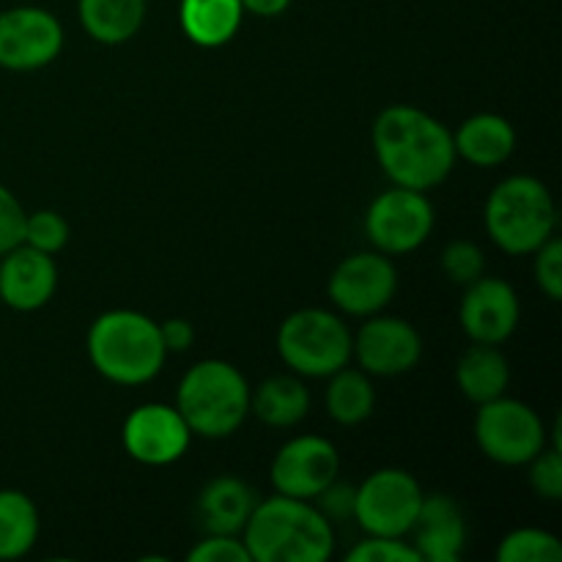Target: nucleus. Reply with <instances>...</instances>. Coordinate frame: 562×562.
I'll use <instances>...</instances> for the list:
<instances>
[{
  "mask_svg": "<svg viewBox=\"0 0 562 562\" xmlns=\"http://www.w3.org/2000/svg\"><path fill=\"white\" fill-rule=\"evenodd\" d=\"M373 154L395 187L431 192L453 173L456 146L448 124L415 104H390L371 130Z\"/></svg>",
  "mask_w": 562,
  "mask_h": 562,
  "instance_id": "f257e3e1",
  "label": "nucleus"
},
{
  "mask_svg": "<svg viewBox=\"0 0 562 562\" xmlns=\"http://www.w3.org/2000/svg\"><path fill=\"white\" fill-rule=\"evenodd\" d=\"M252 562H327L335 554V525L313 499H258L241 530Z\"/></svg>",
  "mask_w": 562,
  "mask_h": 562,
  "instance_id": "f03ea898",
  "label": "nucleus"
},
{
  "mask_svg": "<svg viewBox=\"0 0 562 562\" xmlns=\"http://www.w3.org/2000/svg\"><path fill=\"white\" fill-rule=\"evenodd\" d=\"M86 351L93 371L121 387L154 382L168 360L159 322L130 307L99 313L88 327Z\"/></svg>",
  "mask_w": 562,
  "mask_h": 562,
  "instance_id": "7ed1b4c3",
  "label": "nucleus"
},
{
  "mask_svg": "<svg viewBox=\"0 0 562 562\" xmlns=\"http://www.w3.org/2000/svg\"><path fill=\"white\" fill-rule=\"evenodd\" d=\"M252 387L245 373L228 360H201L190 366L176 390V409L192 437L228 439L250 415Z\"/></svg>",
  "mask_w": 562,
  "mask_h": 562,
  "instance_id": "20e7f679",
  "label": "nucleus"
},
{
  "mask_svg": "<svg viewBox=\"0 0 562 562\" xmlns=\"http://www.w3.org/2000/svg\"><path fill=\"white\" fill-rule=\"evenodd\" d=\"M486 234L505 256H532L558 234L552 190L538 176L514 173L499 181L483 206Z\"/></svg>",
  "mask_w": 562,
  "mask_h": 562,
  "instance_id": "39448f33",
  "label": "nucleus"
},
{
  "mask_svg": "<svg viewBox=\"0 0 562 562\" xmlns=\"http://www.w3.org/2000/svg\"><path fill=\"white\" fill-rule=\"evenodd\" d=\"M278 355L302 379H327L351 362V329L324 307H300L278 327Z\"/></svg>",
  "mask_w": 562,
  "mask_h": 562,
  "instance_id": "423d86ee",
  "label": "nucleus"
},
{
  "mask_svg": "<svg viewBox=\"0 0 562 562\" xmlns=\"http://www.w3.org/2000/svg\"><path fill=\"white\" fill-rule=\"evenodd\" d=\"M475 442L499 467H527L549 445L543 417L519 398L486 401L475 412Z\"/></svg>",
  "mask_w": 562,
  "mask_h": 562,
  "instance_id": "0eeeda50",
  "label": "nucleus"
},
{
  "mask_svg": "<svg viewBox=\"0 0 562 562\" xmlns=\"http://www.w3.org/2000/svg\"><path fill=\"white\" fill-rule=\"evenodd\" d=\"M362 223H366V236L373 250L390 258L409 256L420 250L434 234L437 212L428 192L393 184L373 198Z\"/></svg>",
  "mask_w": 562,
  "mask_h": 562,
  "instance_id": "6e6552de",
  "label": "nucleus"
},
{
  "mask_svg": "<svg viewBox=\"0 0 562 562\" xmlns=\"http://www.w3.org/2000/svg\"><path fill=\"white\" fill-rule=\"evenodd\" d=\"M423 497L426 492L409 470L384 467L371 472L357 486L355 521L366 536L406 538L415 525Z\"/></svg>",
  "mask_w": 562,
  "mask_h": 562,
  "instance_id": "1a4fd4ad",
  "label": "nucleus"
},
{
  "mask_svg": "<svg viewBox=\"0 0 562 562\" xmlns=\"http://www.w3.org/2000/svg\"><path fill=\"white\" fill-rule=\"evenodd\" d=\"M398 291V269L393 258L379 250H360L346 256L333 269L327 294L344 316L368 318L384 313Z\"/></svg>",
  "mask_w": 562,
  "mask_h": 562,
  "instance_id": "9d476101",
  "label": "nucleus"
},
{
  "mask_svg": "<svg viewBox=\"0 0 562 562\" xmlns=\"http://www.w3.org/2000/svg\"><path fill=\"white\" fill-rule=\"evenodd\" d=\"M64 49V25L42 5H14L0 11V69L38 71Z\"/></svg>",
  "mask_w": 562,
  "mask_h": 562,
  "instance_id": "9b49d317",
  "label": "nucleus"
},
{
  "mask_svg": "<svg viewBox=\"0 0 562 562\" xmlns=\"http://www.w3.org/2000/svg\"><path fill=\"white\" fill-rule=\"evenodd\" d=\"M126 456L143 467H170L190 450L192 431L181 412L170 404H140L126 415L121 426Z\"/></svg>",
  "mask_w": 562,
  "mask_h": 562,
  "instance_id": "f8f14e48",
  "label": "nucleus"
},
{
  "mask_svg": "<svg viewBox=\"0 0 562 562\" xmlns=\"http://www.w3.org/2000/svg\"><path fill=\"white\" fill-rule=\"evenodd\" d=\"M340 477V453L327 437L300 434L274 453L269 481L274 492L296 499H316Z\"/></svg>",
  "mask_w": 562,
  "mask_h": 562,
  "instance_id": "ddd939ff",
  "label": "nucleus"
},
{
  "mask_svg": "<svg viewBox=\"0 0 562 562\" xmlns=\"http://www.w3.org/2000/svg\"><path fill=\"white\" fill-rule=\"evenodd\" d=\"M351 357L368 376H404L423 360V338L401 316H368L351 335Z\"/></svg>",
  "mask_w": 562,
  "mask_h": 562,
  "instance_id": "4468645a",
  "label": "nucleus"
},
{
  "mask_svg": "<svg viewBox=\"0 0 562 562\" xmlns=\"http://www.w3.org/2000/svg\"><path fill=\"white\" fill-rule=\"evenodd\" d=\"M459 322L472 344H505L521 322L519 294L508 280L481 274L475 283L464 285Z\"/></svg>",
  "mask_w": 562,
  "mask_h": 562,
  "instance_id": "2eb2a0df",
  "label": "nucleus"
},
{
  "mask_svg": "<svg viewBox=\"0 0 562 562\" xmlns=\"http://www.w3.org/2000/svg\"><path fill=\"white\" fill-rule=\"evenodd\" d=\"M58 291V263L49 252L16 245L0 256V302L16 313H36Z\"/></svg>",
  "mask_w": 562,
  "mask_h": 562,
  "instance_id": "dca6fc26",
  "label": "nucleus"
},
{
  "mask_svg": "<svg viewBox=\"0 0 562 562\" xmlns=\"http://www.w3.org/2000/svg\"><path fill=\"white\" fill-rule=\"evenodd\" d=\"M409 536L420 562H461L470 538L464 508L450 494H426Z\"/></svg>",
  "mask_w": 562,
  "mask_h": 562,
  "instance_id": "f3484780",
  "label": "nucleus"
},
{
  "mask_svg": "<svg viewBox=\"0 0 562 562\" xmlns=\"http://www.w3.org/2000/svg\"><path fill=\"white\" fill-rule=\"evenodd\" d=\"M258 499L261 497H258L256 488L241 481L239 475H217L198 494V521H201L203 532L241 536Z\"/></svg>",
  "mask_w": 562,
  "mask_h": 562,
  "instance_id": "a211bd4d",
  "label": "nucleus"
},
{
  "mask_svg": "<svg viewBox=\"0 0 562 562\" xmlns=\"http://www.w3.org/2000/svg\"><path fill=\"white\" fill-rule=\"evenodd\" d=\"M516 130L505 115L499 113H475L459 124L453 132L456 157L475 168H499L508 162L516 151Z\"/></svg>",
  "mask_w": 562,
  "mask_h": 562,
  "instance_id": "6ab92c4d",
  "label": "nucleus"
},
{
  "mask_svg": "<svg viewBox=\"0 0 562 562\" xmlns=\"http://www.w3.org/2000/svg\"><path fill=\"white\" fill-rule=\"evenodd\" d=\"M245 9L241 0H181L179 25L195 47L220 49L239 33Z\"/></svg>",
  "mask_w": 562,
  "mask_h": 562,
  "instance_id": "aec40b11",
  "label": "nucleus"
},
{
  "mask_svg": "<svg viewBox=\"0 0 562 562\" xmlns=\"http://www.w3.org/2000/svg\"><path fill=\"white\" fill-rule=\"evenodd\" d=\"M456 384L470 404L481 406L486 401L508 393L510 366L508 357L492 344H472L456 362Z\"/></svg>",
  "mask_w": 562,
  "mask_h": 562,
  "instance_id": "412c9836",
  "label": "nucleus"
},
{
  "mask_svg": "<svg viewBox=\"0 0 562 562\" xmlns=\"http://www.w3.org/2000/svg\"><path fill=\"white\" fill-rule=\"evenodd\" d=\"M148 0H77L80 25L104 47H119L135 38L146 22Z\"/></svg>",
  "mask_w": 562,
  "mask_h": 562,
  "instance_id": "4be33fe9",
  "label": "nucleus"
},
{
  "mask_svg": "<svg viewBox=\"0 0 562 562\" xmlns=\"http://www.w3.org/2000/svg\"><path fill=\"white\" fill-rule=\"evenodd\" d=\"M250 412L269 428H294L311 412V390L296 373L269 376L252 390Z\"/></svg>",
  "mask_w": 562,
  "mask_h": 562,
  "instance_id": "5701e85b",
  "label": "nucleus"
},
{
  "mask_svg": "<svg viewBox=\"0 0 562 562\" xmlns=\"http://www.w3.org/2000/svg\"><path fill=\"white\" fill-rule=\"evenodd\" d=\"M327 393H324V406L327 415L338 426H360L376 409V390H373L371 376L362 368L344 366L327 376Z\"/></svg>",
  "mask_w": 562,
  "mask_h": 562,
  "instance_id": "b1692460",
  "label": "nucleus"
},
{
  "mask_svg": "<svg viewBox=\"0 0 562 562\" xmlns=\"http://www.w3.org/2000/svg\"><path fill=\"white\" fill-rule=\"evenodd\" d=\"M42 532L38 508L20 488H0V560H20L33 552Z\"/></svg>",
  "mask_w": 562,
  "mask_h": 562,
  "instance_id": "393cba45",
  "label": "nucleus"
},
{
  "mask_svg": "<svg viewBox=\"0 0 562 562\" xmlns=\"http://www.w3.org/2000/svg\"><path fill=\"white\" fill-rule=\"evenodd\" d=\"M499 562H562V543L543 527H516L499 541Z\"/></svg>",
  "mask_w": 562,
  "mask_h": 562,
  "instance_id": "a878e982",
  "label": "nucleus"
},
{
  "mask_svg": "<svg viewBox=\"0 0 562 562\" xmlns=\"http://www.w3.org/2000/svg\"><path fill=\"white\" fill-rule=\"evenodd\" d=\"M69 234L71 231L64 214L53 212V209H38V212H27L22 245H31L36 250L49 252V256H58L66 247V241H69Z\"/></svg>",
  "mask_w": 562,
  "mask_h": 562,
  "instance_id": "bb28decb",
  "label": "nucleus"
},
{
  "mask_svg": "<svg viewBox=\"0 0 562 562\" xmlns=\"http://www.w3.org/2000/svg\"><path fill=\"white\" fill-rule=\"evenodd\" d=\"M439 263H442L445 278L456 285H470L475 283L481 274H486V256H483L481 247L470 239L450 241L442 250Z\"/></svg>",
  "mask_w": 562,
  "mask_h": 562,
  "instance_id": "cd10ccee",
  "label": "nucleus"
},
{
  "mask_svg": "<svg viewBox=\"0 0 562 562\" xmlns=\"http://www.w3.org/2000/svg\"><path fill=\"white\" fill-rule=\"evenodd\" d=\"M530 488L547 503L562 499V448L558 442L547 445L536 459L530 461Z\"/></svg>",
  "mask_w": 562,
  "mask_h": 562,
  "instance_id": "c85d7f7f",
  "label": "nucleus"
},
{
  "mask_svg": "<svg viewBox=\"0 0 562 562\" xmlns=\"http://www.w3.org/2000/svg\"><path fill=\"white\" fill-rule=\"evenodd\" d=\"M346 562H420L406 538L366 536L346 552Z\"/></svg>",
  "mask_w": 562,
  "mask_h": 562,
  "instance_id": "c756f323",
  "label": "nucleus"
},
{
  "mask_svg": "<svg viewBox=\"0 0 562 562\" xmlns=\"http://www.w3.org/2000/svg\"><path fill=\"white\" fill-rule=\"evenodd\" d=\"M532 274L549 302L562 300V241L558 234L532 252Z\"/></svg>",
  "mask_w": 562,
  "mask_h": 562,
  "instance_id": "7c9ffc66",
  "label": "nucleus"
},
{
  "mask_svg": "<svg viewBox=\"0 0 562 562\" xmlns=\"http://www.w3.org/2000/svg\"><path fill=\"white\" fill-rule=\"evenodd\" d=\"M190 562H252L241 536H220V532H206L203 541L187 552Z\"/></svg>",
  "mask_w": 562,
  "mask_h": 562,
  "instance_id": "2f4dec72",
  "label": "nucleus"
},
{
  "mask_svg": "<svg viewBox=\"0 0 562 562\" xmlns=\"http://www.w3.org/2000/svg\"><path fill=\"white\" fill-rule=\"evenodd\" d=\"M25 217L27 212L22 209V203L16 201L14 192L5 184H0V256H5V252L14 250L16 245H22V236H25Z\"/></svg>",
  "mask_w": 562,
  "mask_h": 562,
  "instance_id": "473e14b6",
  "label": "nucleus"
},
{
  "mask_svg": "<svg viewBox=\"0 0 562 562\" xmlns=\"http://www.w3.org/2000/svg\"><path fill=\"white\" fill-rule=\"evenodd\" d=\"M355 494H357V486H351V483H340V477H335V481L329 483V486L324 488L313 503H316V508L322 510L333 525H338V521L355 519Z\"/></svg>",
  "mask_w": 562,
  "mask_h": 562,
  "instance_id": "72a5a7b5",
  "label": "nucleus"
},
{
  "mask_svg": "<svg viewBox=\"0 0 562 562\" xmlns=\"http://www.w3.org/2000/svg\"><path fill=\"white\" fill-rule=\"evenodd\" d=\"M159 333H162V344L168 355H181V351L195 344V327L187 318L176 316L168 318V322H159Z\"/></svg>",
  "mask_w": 562,
  "mask_h": 562,
  "instance_id": "f704fd0d",
  "label": "nucleus"
},
{
  "mask_svg": "<svg viewBox=\"0 0 562 562\" xmlns=\"http://www.w3.org/2000/svg\"><path fill=\"white\" fill-rule=\"evenodd\" d=\"M291 0H241V9L245 14H256L261 20H272V16H280L283 11H289Z\"/></svg>",
  "mask_w": 562,
  "mask_h": 562,
  "instance_id": "c9c22d12",
  "label": "nucleus"
}]
</instances>
